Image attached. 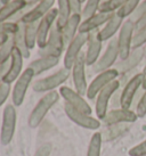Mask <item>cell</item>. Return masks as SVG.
Here are the masks:
<instances>
[{
  "instance_id": "obj_1",
  "label": "cell",
  "mask_w": 146,
  "mask_h": 156,
  "mask_svg": "<svg viewBox=\"0 0 146 156\" xmlns=\"http://www.w3.org/2000/svg\"><path fill=\"white\" fill-rule=\"evenodd\" d=\"M60 91H50L47 92L39 99L33 109L31 111L29 119H27V124L31 129L38 128L42 121L45 120L48 112L55 106V104L60 100Z\"/></svg>"
},
{
  "instance_id": "obj_2",
  "label": "cell",
  "mask_w": 146,
  "mask_h": 156,
  "mask_svg": "<svg viewBox=\"0 0 146 156\" xmlns=\"http://www.w3.org/2000/svg\"><path fill=\"white\" fill-rule=\"evenodd\" d=\"M70 76H71V69H68L63 66L55 73L37 80L32 84V89L38 94H47L50 91H55L57 88L63 87V84L69 80Z\"/></svg>"
},
{
  "instance_id": "obj_3",
  "label": "cell",
  "mask_w": 146,
  "mask_h": 156,
  "mask_svg": "<svg viewBox=\"0 0 146 156\" xmlns=\"http://www.w3.org/2000/svg\"><path fill=\"white\" fill-rule=\"evenodd\" d=\"M16 121H17L16 107L13 104L6 105L2 112V122L0 129V144L2 146H7L12 143L16 130Z\"/></svg>"
},
{
  "instance_id": "obj_4",
  "label": "cell",
  "mask_w": 146,
  "mask_h": 156,
  "mask_svg": "<svg viewBox=\"0 0 146 156\" xmlns=\"http://www.w3.org/2000/svg\"><path fill=\"white\" fill-rule=\"evenodd\" d=\"M136 32L135 23L130 20H126L118 35V46H119V57L120 61L128 58L129 55L133 51V39Z\"/></svg>"
},
{
  "instance_id": "obj_5",
  "label": "cell",
  "mask_w": 146,
  "mask_h": 156,
  "mask_svg": "<svg viewBox=\"0 0 146 156\" xmlns=\"http://www.w3.org/2000/svg\"><path fill=\"white\" fill-rule=\"evenodd\" d=\"M65 49V44L62 35V29L57 26V24L54 25V27L50 31V34L48 37L47 44L42 48H39L38 54L40 57L42 56H54L60 57Z\"/></svg>"
},
{
  "instance_id": "obj_6",
  "label": "cell",
  "mask_w": 146,
  "mask_h": 156,
  "mask_svg": "<svg viewBox=\"0 0 146 156\" xmlns=\"http://www.w3.org/2000/svg\"><path fill=\"white\" fill-rule=\"evenodd\" d=\"M35 76V72L30 67H26L21 74V76L15 81L14 87L12 89V101L15 107H20L23 104L26 92L29 90L30 84Z\"/></svg>"
},
{
  "instance_id": "obj_7",
  "label": "cell",
  "mask_w": 146,
  "mask_h": 156,
  "mask_svg": "<svg viewBox=\"0 0 146 156\" xmlns=\"http://www.w3.org/2000/svg\"><path fill=\"white\" fill-rule=\"evenodd\" d=\"M120 89V81L116 79L113 82H111L108 86L104 88L103 90L99 92L96 97V103H95V112L97 115L98 120H103L106 116L108 112V105L110 101L113 98V96L116 91Z\"/></svg>"
},
{
  "instance_id": "obj_8",
  "label": "cell",
  "mask_w": 146,
  "mask_h": 156,
  "mask_svg": "<svg viewBox=\"0 0 146 156\" xmlns=\"http://www.w3.org/2000/svg\"><path fill=\"white\" fill-rule=\"evenodd\" d=\"M145 75L143 73H138L133 75V78L126 83L125 88L121 90V97H120V107L126 109H131L136 95L138 91L142 89L143 82H144Z\"/></svg>"
},
{
  "instance_id": "obj_9",
  "label": "cell",
  "mask_w": 146,
  "mask_h": 156,
  "mask_svg": "<svg viewBox=\"0 0 146 156\" xmlns=\"http://www.w3.org/2000/svg\"><path fill=\"white\" fill-rule=\"evenodd\" d=\"M119 57V46H118V38H113L108 41L106 50L104 51V54L99 57V59L96 62V64L93 67V71L95 73H102L105 72L108 69H112V66L115 65L116 61Z\"/></svg>"
},
{
  "instance_id": "obj_10",
  "label": "cell",
  "mask_w": 146,
  "mask_h": 156,
  "mask_svg": "<svg viewBox=\"0 0 146 156\" xmlns=\"http://www.w3.org/2000/svg\"><path fill=\"white\" fill-rule=\"evenodd\" d=\"M86 66V54L82 51L71 69V76H72L74 90L79 92L81 96L87 95V90H88V86H89L87 83Z\"/></svg>"
},
{
  "instance_id": "obj_11",
  "label": "cell",
  "mask_w": 146,
  "mask_h": 156,
  "mask_svg": "<svg viewBox=\"0 0 146 156\" xmlns=\"http://www.w3.org/2000/svg\"><path fill=\"white\" fill-rule=\"evenodd\" d=\"M119 76V72L116 71L114 67L110 69L105 72H102L96 75V78L90 82V84L88 86V90H87V98L88 99H95L97 95L100 91L103 90L104 88L108 86L111 82H113L114 80H116Z\"/></svg>"
},
{
  "instance_id": "obj_12",
  "label": "cell",
  "mask_w": 146,
  "mask_h": 156,
  "mask_svg": "<svg viewBox=\"0 0 146 156\" xmlns=\"http://www.w3.org/2000/svg\"><path fill=\"white\" fill-rule=\"evenodd\" d=\"M64 112L66 114V116L69 117L70 120L75 123L77 126H81L83 129L87 130H98L100 128V120L93 117L89 114L82 113L78 109L73 108L72 106L65 104L64 105Z\"/></svg>"
},
{
  "instance_id": "obj_13",
  "label": "cell",
  "mask_w": 146,
  "mask_h": 156,
  "mask_svg": "<svg viewBox=\"0 0 146 156\" xmlns=\"http://www.w3.org/2000/svg\"><path fill=\"white\" fill-rule=\"evenodd\" d=\"M87 42H88V34L78 33L77 37L70 42V44L65 49L64 61H63L64 67H66L68 69H72L78 57L81 55L82 48L86 46Z\"/></svg>"
},
{
  "instance_id": "obj_14",
  "label": "cell",
  "mask_w": 146,
  "mask_h": 156,
  "mask_svg": "<svg viewBox=\"0 0 146 156\" xmlns=\"http://www.w3.org/2000/svg\"><path fill=\"white\" fill-rule=\"evenodd\" d=\"M60 95L65 100V104L72 106L73 108L78 109L80 112L91 115V113H93L91 106L87 103V100L83 98V96H81L74 89L68 87V86H63L60 88Z\"/></svg>"
},
{
  "instance_id": "obj_15",
  "label": "cell",
  "mask_w": 146,
  "mask_h": 156,
  "mask_svg": "<svg viewBox=\"0 0 146 156\" xmlns=\"http://www.w3.org/2000/svg\"><path fill=\"white\" fill-rule=\"evenodd\" d=\"M57 17H58V12H57V8L54 7L42 20L39 21L38 40H37V46L39 48H42L46 46L48 37L50 34V31L57 22Z\"/></svg>"
},
{
  "instance_id": "obj_16",
  "label": "cell",
  "mask_w": 146,
  "mask_h": 156,
  "mask_svg": "<svg viewBox=\"0 0 146 156\" xmlns=\"http://www.w3.org/2000/svg\"><path fill=\"white\" fill-rule=\"evenodd\" d=\"M137 114L133 109L126 108H113L108 111L106 116L104 117L103 123L105 126H114L119 123H133L137 121Z\"/></svg>"
},
{
  "instance_id": "obj_17",
  "label": "cell",
  "mask_w": 146,
  "mask_h": 156,
  "mask_svg": "<svg viewBox=\"0 0 146 156\" xmlns=\"http://www.w3.org/2000/svg\"><path fill=\"white\" fill-rule=\"evenodd\" d=\"M54 5H55V0H41L38 5H35L33 8H31L24 14L21 21L24 24L39 22L54 8Z\"/></svg>"
},
{
  "instance_id": "obj_18",
  "label": "cell",
  "mask_w": 146,
  "mask_h": 156,
  "mask_svg": "<svg viewBox=\"0 0 146 156\" xmlns=\"http://www.w3.org/2000/svg\"><path fill=\"white\" fill-rule=\"evenodd\" d=\"M98 31H93L88 34V42H87L86 50V64L87 66H94L96 62L100 57V51L103 47V42L98 37Z\"/></svg>"
},
{
  "instance_id": "obj_19",
  "label": "cell",
  "mask_w": 146,
  "mask_h": 156,
  "mask_svg": "<svg viewBox=\"0 0 146 156\" xmlns=\"http://www.w3.org/2000/svg\"><path fill=\"white\" fill-rule=\"evenodd\" d=\"M114 14L115 13H100V12H98L95 15H93L91 17L82 20L80 27H79V33L89 34L93 31L99 30V27L105 25Z\"/></svg>"
},
{
  "instance_id": "obj_20",
  "label": "cell",
  "mask_w": 146,
  "mask_h": 156,
  "mask_svg": "<svg viewBox=\"0 0 146 156\" xmlns=\"http://www.w3.org/2000/svg\"><path fill=\"white\" fill-rule=\"evenodd\" d=\"M23 61H24L23 55L17 49H15L13 52V56L10 58V66H9L8 72L2 78V82L8 83V84L15 83V81L23 73Z\"/></svg>"
},
{
  "instance_id": "obj_21",
  "label": "cell",
  "mask_w": 146,
  "mask_h": 156,
  "mask_svg": "<svg viewBox=\"0 0 146 156\" xmlns=\"http://www.w3.org/2000/svg\"><path fill=\"white\" fill-rule=\"evenodd\" d=\"M144 57V50L143 48H138V49H133L131 54L129 55L128 58H126L123 61L116 62V64L114 65V69L119 72V74H125L130 72L131 69H133L136 66L142 62Z\"/></svg>"
},
{
  "instance_id": "obj_22",
  "label": "cell",
  "mask_w": 146,
  "mask_h": 156,
  "mask_svg": "<svg viewBox=\"0 0 146 156\" xmlns=\"http://www.w3.org/2000/svg\"><path fill=\"white\" fill-rule=\"evenodd\" d=\"M27 8L26 0H12L8 4H5L0 9V23L12 21L18 13ZM31 9V8H30Z\"/></svg>"
},
{
  "instance_id": "obj_23",
  "label": "cell",
  "mask_w": 146,
  "mask_h": 156,
  "mask_svg": "<svg viewBox=\"0 0 146 156\" xmlns=\"http://www.w3.org/2000/svg\"><path fill=\"white\" fill-rule=\"evenodd\" d=\"M123 22H125L123 18H121L116 13L114 14L111 20L98 31V37L100 41L105 42V41H110L111 39H113L116 32L120 31Z\"/></svg>"
},
{
  "instance_id": "obj_24",
  "label": "cell",
  "mask_w": 146,
  "mask_h": 156,
  "mask_svg": "<svg viewBox=\"0 0 146 156\" xmlns=\"http://www.w3.org/2000/svg\"><path fill=\"white\" fill-rule=\"evenodd\" d=\"M82 22V16L79 14H73L70 17V20L66 22L63 27H62V35H63V40L65 44V49L70 44L79 33V27Z\"/></svg>"
},
{
  "instance_id": "obj_25",
  "label": "cell",
  "mask_w": 146,
  "mask_h": 156,
  "mask_svg": "<svg viewBox=\"0 0 146 156\" xmlns=\"http://www.w3.org/2000/svg\"><path fill=\"white\" fill-rule=\"evenodd\" d=\"M58 63H60V57L42 56L31 62L27 67H30L35 72V76H38V75L45 73L46 71L54 69L55 66L58 65Z\"/></svg>"
},
{
  "instance_id": "obj_26",
  "label": "cell",
  "mask_w": 146,
  "mask_h": 156,
  "mask_svg": "<svg viewBox=\"0 0 146 156\" xmlns=\"http://www.w3.org/2000/svg\"><path fill=\"white\" fill-rule=\"evenodd\" d=\"M18 27L17 31L13 34L14 44H15V49H17L18 51L21 52L24 58H29L31 55L30 49L27 47L26 44V38H25V24L18 21Z\"/></svg>"
},
{
  "instance_id": "obj_27",
  "label": "cell",
  "mask_w": 146,
  "mask_h": 156,
  "mask_svg": "<svg viewBox=\"0 0 146 156\" xmlns=\"http://www.w3.org/2000/svg\"><path fill=\"white\" fill-rule=\"evenodd\" d=\"M56 2H57V12H58V17H57L56 24L58 27L62 29L73 15L72 9H71L69 0H56Z\"/></svg>"
},
{
  "instance_id": "obj_28",
  "label": "cell",
  "mask_w": 146,
  "mask_h": 156,
  "mask_svg": "<svg viewBox=\"0 0 146 156\" xmlns=\"http://www.w3.org/2000/svg\"><path fill=\"white\" fill-rule=\"evenodd\" d=\"M14 50H15V44H14L13 35H9L0 47V65L10 61Z\"/></svg>"
},
{
  "instance_id": "obj_29",
  "label": "cell",
  "mask_w": 146,
  "mask_h": 156,
  "mask_svg": "<svg viewBox=\"0 0 146 156\" xmlns=\"http://www.w3.org/2000/svg\"><path fill=\"white\" fill-rule=\"evenodd\" d=\"M102 145H103V137H102V133L97 131L91 136L88 149H87V156H100Z\"/></svg>"
},
{
  "instance_id": "obj_30",
  "label": "cell",
  "mask_w": 146,
  "mask_h": 156,
  "mask_svg": "<svg viewBox=\"0 0 146 156\" xmlns=\"http://www.w3.org/2000/svg\"><path fill=\"white\" fill-rule=\"evenodd\" d=\"M38 26L39 22H33L25 24V38L26 44L30 50L37 46V40H38Z\"/></svg>"
},
{
  "instance_id": "obj_31",
  "label": "cell",
  "mask_w": 146,
  "mask_h": 156,
  "mask_svg": "<svg viewBox=\"0 0 146 156\" xmlns=\"http://www.w3.org/2000/svg\"><path fill=\"white\" fill-rule=\"evenodd\" d=\"M126 0H104L99 6L100 13H116L123 6Z\"/></svg>"
},
{
  "instance_id": "obj_32",
  "label": "cell",
  "mask_w": 146,
  "mask_h": 156,
  "mask_svg": "<svg viewBox=\"0 0 146 156\" xmlns=\"http://www.w3.org/2000/svg\"><path fill=\"white\" fill-rule=\"evenodd\" d=\"M103 0H86L83 9H82V20L91 17L93 15H95L96 13H98L99 6L102 4Z\"/></svg>"
},
{
  "instance_id": "obj_33",
  "label": "cell",
  "mask_w": 146,
  "mask_h": 156,
  "mask_svg": "<svg viewBox=\"0 0 146 156\" xmlns=\"http://www.w3.org/2000/svg\"><path fill=\"white\" fill-rule=\"evenodd\" d=\"M139 4H141V0H126L123 6L116 12V14L123 20L127 17L129 18V16L135 12V9L137 8Z\"/></svg>"
},
{
  "instance_id": "obj_34",
  "label": "cell",
  "mask_w": 146,
  "mask_h": 156,
  "mask_svg": "<svg viewBox=\"0 0 146 156\" xmlns=\"http://www.w3.org/2000/svg\"><path fill=\"white\" fill-rule=\"evenodd\" d=\"M146 44V26L135 32L133 39V49L143 48Z\"/></svg>"
},
{
  "instance_id": "obj_35",
  "label": "cell",
  "mask_w": 146,
  "mask_h": 156,
  "mask_svg": "<svg viewBox=\"0 0 146 156\" xmlns=\"http://www.w3.org/2000/svg\"><path fill=\"white\" fill-rule=\"evenodd\" d=\"M18 27L17 22H12V21H7V22L0 23V37L1 35H13Z\"/></svg>"
},
{
  "instance_id": "obj_36",
  "label": "cell",
  "mask_w": 146,
  "mask_h": 156,
  "mask_svg": "<svg viewBox=\"0 0 146 156\" xmlns=\"http://www.w3.org/2000/svg\"><path fill=\"white\" fill-rule=\"evenodd\" d=\"M145 15H146V0H143L142 2L138 5L137 8L135 9V12L129 16V20L136 24Z\"/></svg>"
},
{
  "instance_id": "obj_37",
  "label": "cell",
  "mask_w": 146,
  "mask_h": 156,
  "mask_svg": "<svg viewBox=\"0 0 146 156\" xmlns=\"http://www.w3.org/2000/svg\"><path fill=\"white\" fill-rule=\"evenodd\" d=\"M12 84L5 82H0V107L6 103L7 98L9 97V95H12Z\"/></svg>"
},
{
  "instance_id": "obj_38",
  "label": "cell",
  "mask_w": 146,
  "mask_h": 156,
  "mask_svg": "<svg viewBox=\"0 0 146 156\" xmlns=\"http://www.w3.org/2000/svg\"><path fill=\"white\" fill-rule=\"evenodd\" d=\"M136 114L138 117H144L146 115V90H144L142 97L138 99L136 105Z\"/></svg>"
},
{
  "instance_id": "obj_39",
  "label": "cell",
  "mask_w": 146,
  "mask_h": 156,
  "mask_svg": "<svg viewBox=\"0 0 146 156\" xmlns=\"http://www.w3.org/2000/svg\"><path fill=\"white\" fill-rule=\"evenodd\" d=\"M129 156H146V139L138 145L130 148L128 152Z\"/></svg>"
},
{
  "instance_id": "obj_40",
  "label": "cell",
  "mask_w": 146,
  "mask_h": 156,
  "mask_svg": "<svg viewBox=\"0 0 146 156\" xmlns=\"http://www.w3.org/2000/svg\"><path fill=\"white\" fill-rule=\"evenodd\" d=\"M52 149H53V147L50 144H42V145L35 151L33 156H50Z\"/></svg>"
},
{
  "instance_id": "obj_41",
  "label": "cell",
  "mask_w": 146,
  "mask_h": 156,
  "mask_svg": "<svg viewBox=\"0 0 146 156\" xmlns=\"http://www.w3.org/2000/svg\"><path fill=\"white\" fill-rule=\"evenodd\" d=\"M70 6H71V9H72V14H79L81 15L82 14V2L81 0H69Z\"/></svg>"
},
{
  "instance_id": "obj_42",
  "label": "cell",
  "mask_w": 146,
  "mask_h": 156,
  "mask_svg": "<svg viewBox=\"0 0 146 156\" xmlns=\"http://www.w3.org/2000/svg\"><path fill=\"white\" fill-rule=\"evenodd\" d=\"M146 26V15L144 16V17H142L139 21H138L136 24H135V27H136V31L141 30V29H143V27H145Z\"/></svg>"
},
{
  "instance_id": "obj_43",
  "label": "cell",
  "mask_w": 146,
  "mask_h": 156,
  "mask_svg": "<svg viewBox=\"0 0 146 156\" xmlns=\"http://www.w3.org/2000/svg\"><path fill=\"white\" fill-rule=\"evenodd\" d=\"M8 37H9V35H1V37H0V47H1V44H4V42H5V40L7 39Z\"/></svg>"
},
{
  "instance_id": "obj_44",
  "label": "cell",
  "mask_w": 146,
  "mask_h": 156,
  "mask_svg": "<svg viewBox=\"0 0 146 156\" xmlns=\"http://www.w3.org/2000/svg\"><path fill=\"white\" fill-rule=\"evenodd\" d=\"M142 89H143V90H146V76L144 78V82H143Z\"/></svg>"
},
{
  "instance_id": "obj_45",
  "label": "cell",
  "mask_w": 146,
  "mask_h": 156,
  "mask_svg": "<svg viewBox=\"0 0 146 156\" xmlns=\"http://www.w3.org/2000/svg\"><path fill=\"white\" fill-rule=\"evenodd\" d=\"M143 50H144V57L146 58V44L144 46V47H143Z\"/></svg>"
},
{
  "instance_id": "obj_46",
  "label": "cell",
  "mask_w": 146,
  "mask_h": 156,
  "mask_svg": "<svg viewBox=\"0 0 146 156\" xmlns=\"http://www.w3.org/2000/svg\"><path fill=\"white\" fill-rule=\"evenodd\" d=\"M1 1H2V4H8L9 1H12V0H1Z\"/></svg>"
},
{
  "instance_id": "obj_47",
  "label": "cell",
  "mask_w": 146,
  "mask_h": 156,
  "mask_svg": "<svg viewBox=\"0 0 146 156\" xmlns=\"http://www.w3.org/2000/svg\"><path fill=\"white\" fill-rule=\"evenodd\" d=\"M143 74H144V75L146 76V66L144 67V69H143Z\"/></svg>"
},
{
  "instance_id": "obj_48",
  "label": "cell",
  "mask_w": 146,
  "mask_h": 156,
  "mask_svg": "<svg viewBox=\"0 0 146 156\" xmlns=\"http://www.w3.org/2000/svg\"><path fill=\"white\" fill-rule=\"evenodd\" d=\"M2 6H4V4H2V1H1V0H0V9L2 8Z\"/></svg>"
},
{
  "instance_id": "obj_49",
  "label": "cell",
  "mask_w": 146,
  "mask_h": 156,
  "mask_svg": "<svg viewBox=\"0 0 146 156\" xmlns=\"http://www.w3.org/2000/svg\"><path fill=\"white\" fill-rule=\"evenodd\" d=\"M81 1H82V2H86V0H81Z\"/></svg>"
},
{
  "instance_id": "obj_50",
  "label": "cell",
  "mask_w": 146,
  "mask_h": 156,
  "mask_svg": "<svg viewBox=\"0 0 146 156\" xmlns=\"http://www.w3.org/2000/svg\"><path fill=\"white\" fill-rule=\"evenodd\" d=\"M1 81H2V80H1V79H0V82H1Z\"/></svg>"
}]
</instances>
